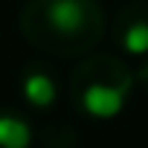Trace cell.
Returning a JSON list of instances; mask_svg holds the SVG:
<instances>
[{
  "mask_svg": "<svg viewBox=\"0 0 148 148\" xmlns=\"http://www.w3.org/2000/svg\"><path fill=\"white\" fill-rule=\"evenodd\" d=\"M134 79H136V84H139V87H142V90L148 93V55L142 58V64H139V70L134 73Z\"/></svg>",
  "mask_w": 148,
  "mask_h": 148,
  "instance_id": "52a82bcc",
  "label": "cell"
},
{
  "mask_svg": "<svg viewBox=\"0 0 148 148\" xmlns=\"http://www.w3.org/2000/svg\"><path fill=\"white\" fill-rule=\"evenodd\" d=\"M18 32L29 47L52 58H84L108 32L99 0H26L18 12Z\"/></svg>",
  "mask_w": 148,
  "mask_h": 148,
  "instance_id": "6da1fadb",
  "label": "cell"
},
{
  "mask_svg": "<svg viewBox=\"0 0 148 148\" xmlns=\"http://www.w3.org/2000/svg\"><path fill=\"white\" fill-rule=\"evenodd\" d=\"M38 142L44 148H73L76 145V131L67 122H47L38 131Z\"/></svg>",
  "mask_w": 148,
  "mask_h": 148,
  "instance_id": "8992f818",
  "label": "cell"
},
{
  "mask_svg": "<svg viewBox=\"0 0 148 148\" xmlns=\"http://www.w3.org/2000/svg\"><path fill=\"white\" fill-rule=\"evenodd\" d=\"M18 87L26 108L35 113L52 110L61 99V79L49 61H29L18 76Z\"/></svg>",
  "mask_w": 148,
  "mask_h": 148,
  "instance_id": "277c9868",
  "label": "cell"
},
{
  "mask_svg": "<svg viewBox=\"0 0 148 148\" xmlns=\"http://www.w3.org/2000/svg\"><path fill=\"white\" fill-rule=\"evenodd\" d=\"M35 125L23 110L0 108V148H32Z\"/></svg>",
  "mask_w": 148,
  "mask_h": 148,
  "instance_id": "5b68a950",
  "label": "cell"
},
{
  "mask_svg": "<svg viewBox=\"0 0 148 148\" xmlns=\"http://www.w3.org/2000/svg\"><path fill=\"white\" fill-rule=\"evenodd\" d=\"M110 38L122 55H148V0H128L119 6L110 23Z\"/></svg>",
  "mask_w": 148,
  "mask_h": 148,
  "instance_id": "3957f363",
  "label": "cell"
},
{
  "mask_svg": "<svg viewBox=\"0 0 148 148\" xmlns=\"http://www.w3.org/2000/svg\"><path fill=\"white\" fill-rule=\"evenodd\" d=\"M134 70L113 52L84 55L67 79V96L73 110L93 122H110L122 116L134 96Z\"/></svg>",
  "mask_w": 148,
  "mask_h": 148,
  "instance_id": "7a4b0ae2",
  "label": "cell"
}]
</instances>
